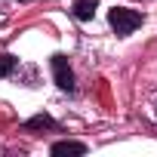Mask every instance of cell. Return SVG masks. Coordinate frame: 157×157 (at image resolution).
I'll use <instances>...</instances> for the list:
<instances>
[{
	"mask_svg": "<svg viewBox=\"0 0 157 157\" xmlns=\"http://www.w3.org/2000/svg\"><path fill=\"white\" fill-rule=\"evenodd\" d=\"M142 13H136V10H126V6H114L111 13H108V22H111V28L117 31V37H126V34H132L139 25H142Z\"/></svg>",
	"mask_w": 157,
	"mask_h": 157,
	"instance_id": "1",
	"label": "cell"
},
{
	"mask_svg": "<svg viewBox=\"0 0 157 157\" xmlns=\"http://www.w3.org/2000/svg\"><path fill=\"white\" fill-rule=\"evenodd\" d=\"M49 65H52L56 86H59V90H65V93H71V90H74V71H71V65H68V56L56 52V56L49 59Z\"/></svg>",
	"mask_w": 157,
	"mask_h": 157,
	"instance_id": "2",
	"label": "cell"
},
{
	"mask_svg": "<svg viewBox=\"0 0 157 157\" xmlns=\"http://www.w3.org/2000/svg\"><path fill=\"white\" fill-rule=\"evenodd\" d=\"M99 10V0H74V6H71V16L77 22H90Z\"/></svg>",
	"mask_w": 157,
	"mask_h": 157,
	"instance_id": "3",
	"label": "cell"
},
{
	"mask_svg": "<svg viewBox=\"0 0 157 157\" xmlns=\"http://www.w3.org/2000/svg\"><path fill=\"white\" fill-rule=\"evenodd\" d=\"M49 151L52 154H86V145L83 142H56Z\"/></svg>",
	"mask_w": 157,
	"mask_h": 157,
	"instance_id": "4",
	"label": "cell"
},
{
	"mask_svg": "<svg viewBox=\"0 0 157 157\" xmlns=\"http://www.w3.org/2000/svg\"><path fill=\"white\" fill-rule=\"evenodd\" d=\"M25 129H56V120L49 114H37V117L25 120Z\"/></svg>",
	"mask_w": 157,
	"mask_h": 157,
	"instance_id": "5",
	"label": "cell"
},
{
	"mask_svg": "<svg viewBox=\"0 0 157 157\" xmlns=\"http://www.w3.org/2000/svg\"><path fill=\"white\" fill-rule=\"evenodd\" d=\"M16 65H19V59L10 56V52H3V56H0V77H10L16 71Z\"/></svg>",
	"mask_w": 157,
	"mask_h": 157,
	"instance_id": "6",
	"label": "cell"
}]
</instances>
